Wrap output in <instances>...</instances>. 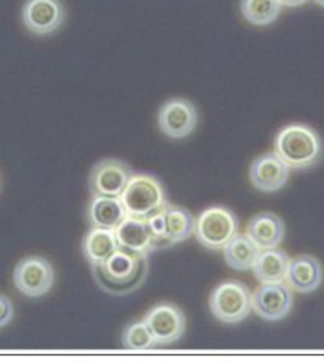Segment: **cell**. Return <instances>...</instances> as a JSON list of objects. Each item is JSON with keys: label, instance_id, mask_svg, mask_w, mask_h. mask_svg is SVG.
<instances>
[{"label": "cell", "instance_id": "obj_1", "mask_svg": "<svg viewBox=\"0 0 324 362\" xmlns=\"http://www.w3.org/2000/svg\"><path fill=\"white\" fill-rule=\"evenodd\" d=\"M91 267L100 290L112 296H125L143 286L149 274V257H139L119 247L103 264Z\"/></svg>", "mask_w": 324, "mask_h": 362}, {"label": "cell", "instance_id": "obj_2", "mask_svg": "<svg viewBox=\"0 0 324 362\" xmlns=\"http://www.w3.org/2000/svg\"><path fill=\"white\" fill-rule=\"evenodd\" d=\"M274 152L291 170H308L323 157V141L310 125L289 124L275 135Z\"/></svg>", "mask_w": 324, "mask_h": 362}, {"label": "cell", "instance_id": "obj_3", "mask_svg": "<svg viewBox=\"0 0 324 362\" xmlns=\"http://www.w3.org/2000/svg\"><path fill=\"white\" fill-rule=\"evenodd\" d=\"M209 310L224 325H239L253 312V293L239 280H225L209 296Z\"/></svg>", "mask_w": 324, "mask_h": 362}, {"label": "cell", "instance_id": "obj_4", "mask_svg": "<svg viewBox=\"0 0 324 362\" xmlns=\"http://www.w3.org/2000/svg\"><path fill=\"white\" fill-rule=\"evenodd\" d=\"M128 216L147 218L168 204L165 185L149 173H133L122 193Z\"/></svg>", "mask_w": 324, "mask_h": 362}, {"label": "cell", "instance_id": "obj_5", "mask_svg": "<svg viewBox=\"0 0 324 362\" xmlns=\"http://www.w3.org/2000/svg\"><path fill=\"white\" fill-rule=\"evenodd\" d=\"M239 233V220L225 206H211L195 218V233L198 244L207 250H221Z\"/></svg>", "mask_w": 324, "mask_h": 362}, {"label": "cell", "instance_id": "obj_6", "mask_svg": "<svg viewBox=\"0 0 324 362\" xmlns=\"http://www.w3.org/2000/svg\"><path fill=\"white\" fill-rule=\"evenodd\" d=\"M13 281L19 293L27 298L37 299L46 296L52 290L56 272L48 259L32 255V257L23 258L16 264L13 271Z\"/></svg>", "mask_w": 324, "mask_h": 362}, {"label": "cell", "instance_id": "obj_7", "mask_svg": "<svg viewBox=\"0 0 324 362\" xmlns=\"http://www.w3.org/2000/svg\"><path fill=\"white\" fill-rule=\"evenodd\" d=\"M143 320L149 327L155 346H168L175 344L187 329V320L182 308L170 303L152 307L144 315Z\"/></svg>", "mask_w": 324, "mask_h": 362}, {"label": "cell", "instance_id": "obj_8", "mask_svg": "<svg viewBox=\"0 0 324 362\" xmlns=\"http://www.w3.org/2000/svg\"><path fill=\"white\" fill-rule=\"evenodd\" d=\"M130 165L119 158H103L89 173L91 195L122 197L128 180L133 176Z\"/></svg>", "mask_w": 324, "mask_h": 362}, {"label": "cell", "instance_id": "obj_9", "mask_svg": "<svg viewBox=\"0 0 324 362\" xmlns=\"http://www.w3.org/2000/svg\"><path fill=\"white\" fill-rule=\"evenodd\" d=\"M157 124L160 132L171 139L190 136L198 125V111L187 98H171L160 106Z\"/></svg>", "mask_w": 324, "mask_h": 362}, {"label": "cell", "instance_id": "obj_10", "mask_svg": "<svg viewBox=\"0 0 324 362\" xmlns=\"http://www.w3.org/2000/svg\"><path fill=\"white\" fill-rule=\"evenodd\" d=\"M293 288L287 281L261 284L253 291V312L265 321H280L293 310Z\"/></svg>", "mask_w": 324, "mask_h": 362}, {"label": "cell", "instance_id": "obj_11", "mask_svg": "<svg viewBox=\"0 0 324 362\" xmlns=\"http://www.w3.org/2000/svg\"><path fill=\"white\" fill-rule=\"evenodd\" d=\"M21 18L27 30L45 37L60 29L65 21V8L60 0H25Z\"/></svg>", "mask_w": 324, "mask_h": 362}, {"label": "cell", "instance_id": "obj_12", "mask_svg": "<svg viewBox=\"0 0 324 362\" xmlns=\"http://www.w3.org/2000/svg\"><path fill=\"white\" fill-rule=\"evenodd\" d=\"M291 176V168L274 151L256 157L248 170V179L256 190L275 193L287 185Z\"/></svg>", "mask_w": 324, "mask_h": 362}, {"label": "cell", "instance_id": "obj_13", "mask_svg": "<svg viewBox=\"0 0 324 362\" xmlns=\"http://www.w3.org/2000/svg\"><path fill=\"white\" fill-rule=\"evenodd\" d=\"M116 238L120 249L139 257H149L151 253L157 252V245L146 218L127 216L124 222L116 228Z\"/></svg>", "mask_w": 324, "mask_h": 362}, {"label": "cell", "instance_id": "obj_14", "mask_svg": "<svg viewBox=\"0 0 324 362\" xmlns=\"http://www.w3.org/2000/svg\"><path fill=\"white\" fill-rule=\"evenodd\" d=\"M285 223L274 212H260L248 220L245 234L260 250L279 247L285 239Z\"/></svg>", "mask_w": 324, "mask_h": 362}, {"label": "cell", "instance_id": "obj_15", "mask_svg": "<svg viewBox=\"0 0 324 362\" xmlns=\"http://www.w3.org/2000/svg\"><path fill=\"white\" fill-rule=\"evenodd\" d=\"M323 281V266L313 255H298L289 263L287 284L293 291L308 294L318 290Z\"/></svg>", "mask_w": 324, "mask_h": 362}, {"label": "cell", "instance_id": "obj_16", "mask_svg": "<svg viewBox=\"0 0 324 362\" xmlns=\"http://www.w3.org/2000/svg\"><path fill=\"white\" fill-rule=\"evenodd\" d=\"M127 216L128 212L120 197L93 195L87 206V220L91 226L116 230Z\"/></svg>", "mask_w": 324, "mask_h": 362}, {"label": "cell", "instance_id": "obj_17", "mask_svg": "<svg viewBox=\"0 0 324 362\" xmlns=\"http://www.w3.org/2000/svg\"><path fill=\"white\" fill-rule=\"evenodd\" d=\"M81 249L87 263L91 266H101L119 249L116 230L91 226V230L84 234Z\"/></svg>", "mask_w": 324, "mask_h": 362}, {"label": "cell", "instance_id": "obj_18", "mask_svg": "<svg viewBox=\"0 0 324 362\" xmlns=\"http://www.w3.org/2000/svg\"><path fill=\"white\" fill-rule=\"evenodd\" d=\"M289 263H291L289 255L279 247H274L260 252L252 271L260 284H280L287 281Z\"/></svg>", "mask_w": 324, "mask_h": 362}, {"label": "cell", "instance_id": "obj_19", "mask_svg": "<svg viewBox=\"0 0 324 362\" xmlns=\"http://www.w3.org/2000/svg\"><path fill=\"white\" fill-rule=\"evenodd\" d=\"M221 252H224L226 264L231 267V269L244 272L253 269L261 250L255 245L253 240L250 239L245 233H238L224 249H221Z\"/></svg>", "mask_w": 324, "mask_h": 362}, {"label": "cell", "instance_id": "obj_20", "mask_svg": "<svg viewBox=\"0 0 324 362\" xmlns=\"http://www.w3.org/2000/svg\"><path fill=\"white\" fill-rule=\"evenodd\" d=\"M165 217L168 225V236L171 247L190 239L195 233V217L192 212L182 206L168 203L165 206Z\"/></svg>", "mask_w": 324, "mask_h": 362}, {"label": "cell", "instance_id": "obj_21", "mask_svg": "<svg viewBox=\"0 0 324 362\" xmlns=\"http://www.w3.org/2000/svg\"><path fill=\"white\" fill-rule=\"evenodd\" d=\"M280 0H241V13L247 23L265 28L277 21L282 11Z\"/></svg>", "mask_w": 324, "mask_h": 362}, {"label": "cell", "instance_id": "obj_22", "mask_svg": "<svg viewBox=\"0 0 324 362\" xmlns=\"http://www.w3.org/2000/svg\"><path fill=\"white\" fill-rule=\"evenodd\" d=\"M122 345L130 351H146L155 346V341L144 320L133 321L122 332Z\"/></svg>", "mask_w": 324, "mask_h": 362}, {"label": "cell", "instance_id": "obj_23", "mask_svg": "<svg viewBox=\"0 0 324 362\" xmlns=\"http://www.w3.org/2000/svg\"><path fill=\"white\" fill-rule=\"evenodd\" d=\"M165 209V207H163ZM160 209L158 212L152 214L151 217H147V225L151 228V233L155 240V245H157V250L161 249H170V236H168V225H166V217L165 211Z\"/></svg>", "mask_w": 324, "mask_h": 362}, {"label": "cell", "instance_id": "obj_24", "mask_svg": "<svg viewBox=\"0 0 324 362\" xmlns=\"http://www.w3.org/2000/svg\"><path fill=\"white\" fill-rule=\"evenodd\" d=\"M13 318H15V305L8 296L0 293V329L8 326Z\"/></svg>", "mask_w": 324, "mask_h": 362}, {"label": "cell", "instance_id": "obj_25", "mask_svg": "<svg viewBox=\"0 0 324 362\" xmlns=\"http://www.w3.org/2000/svg\"><path fill=\"white\" fill-rule=\"evenodd\" d=\"M306 2L307 0H280V4L283 6H289V8H296V6H301Z\"/></svg>", "mask_w": 324, "mask_h": 362}, {"label": "cell", "instance_id": "obj_26", "mask_svg": "<svg viewBox=\"0 0 324 362\" xmlns=\"http://www.w3.org/2000/svg\"><path fill=\"white\" fill-rule=\"evenodd\" d=\"M315 4H318L320 6H323V8H324V0H315Z\"/></svg>", "mask_w": 324, "mask_h": 362}]
</instances>
